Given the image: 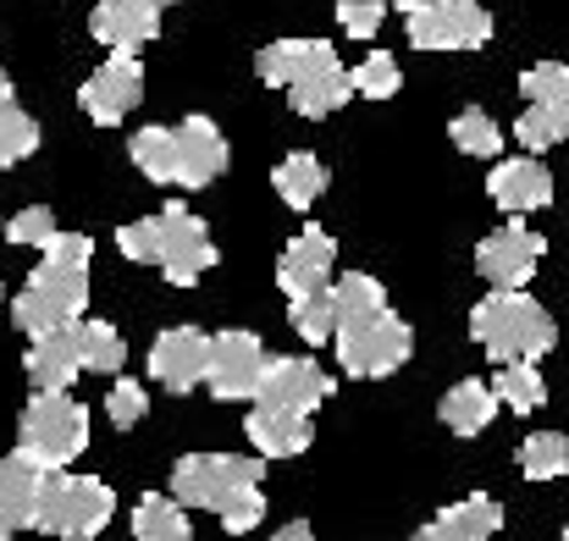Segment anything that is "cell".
I'll use <instances>...</instances> for the list:
<instances>
[{"label":"cell","instance_id":"cb8c5ba5","mask_svg":"<svg viewBox=\"0 0 569 541\" xmlns=\"http://www.w3.org/2000/svg\"><path fill=\"white\" fill-rule=\"evenodd\" d=\"M437 414H442V425H448L453 437H481V431L492 425V414H498V392L470 375V381H459V387L442 392Z\"/></svg>","mask_w":569,"mask_h":541},{"label":"cell","instance_id":"f35d334b","mask_svg":"<svg viewBox=\"0 0 569 541\" xmlns=\"http://www.w3.org/2000/svg\"><path fill=\"white\" fill-rule=\"evenodd\" d=\"M387 17V0H338V28L343 39H371Z\"/></svg>","mask_w":569,"mask_h":541},{"label":"cell","instance_id":"83f0119b","mask_svg":"<svg viewBox=\"0 0 569 541\" xmlns=\"http://www.w3.org/2000/svg\"><path fill=\"white\" fill-rule=\"evenodd\" d=\"M487 387L498 392V409H515V414H537L548 403V381L537 364H498V375Z\"/></svg>","mask_w":569,"mask_h":541},{"label":"cell","instance_id":"f546056e","mask_svg":"<svg viewBox=\"0 0 569 541\" xmlns=\"http://www.w3.org/2000/svg\"><path fill=\"white\" fill-rule=\"evenodd\" d=\"M128 156H133V167L144 172L150 182H172L178 172V144H172V128H139L133 133V144H128Z\"/></svg>","mask_w":569,"mask_h":541},{"label":"cell","instance_id":"7c38bea8","mask_svg":"<svg viewBox=\"0 0 569 541\" xmlns=\"http://www.w3.org/2000/svg\"><path fill=\"white\" fill-rule=\"evenodd\" d=\"M266 343L254 332H216L210 338V364H204V381L221 403H243L260 392V370H266Z\"/></svg>","mask_w":569,"mask_h":541},{"label":"cell","instance_id":"74e56055","mask_svg":"<svg viewBox=\"0 0 569 541\" xmlns=\"http://www.w3.org/2000/svg\"><path fill=\"white\" fill-rule=\"evenodd\" d=\"M216 520H221V531H232V537L254 531V525L266 520V498H260V487H243V492H232V498L216 509Z\"/></svg>","mask_w":569,"mask_h":541},{"label":"cell","instance_id":"7bdbcfd3","mask_svg":"<svg viewBox=\"0 0 569 541\" xmlns=\"http://www.w3.org/2000/svg\"><path fill=\"white\" fill-rule=\"evenodd\" d=\"M565 541H569V525H565Z\"/></svg>","mask_w":569,"mask_h":541},{"label":"cell","instance_id":"f6af8a7d","mask_svg":"<svg viewBox=\"0 0 569 541\" xmlns=\"http://www.w3.org/2000/svg\"><path fill=\"white\" fill-rule=\"evenodd\" d=\"M0 541H11V537H0Z\"/></svg>","mask_w":569,"mask_h":541},{"label":"cell","instance_id":"4316f807","mask_svg":"<svg viewBox=\"0 0 569 541\" xmlns=\"http://www.w3.org/2000/svg\"><path fill=\"white\" fill-rule=\"evenodd\" d=\"M189 509L178 498H161V492H144L139 509H133V541H189Z\"/></svg>","mask_w":569,"mask_h":541},{"label":"cell","instance_id":"44dd1931","mask_svg":"<svg viewBox=\"0 0 569 541\" xmlns=\"http://www.w3.org/2000/svg\"><path fill=\"white\" fill-rule=\"evenodd\" d=\"M249 442L260 459H299L310 442H316V425L310 414H288V409H271V403H254L249 420H243Z\"/></svg>","mask_w":569,"mask_h":541},{"label":"cell","instance_id":"836d02e7","mask_svg":"<svg viewBox=\"0 0 569 541\" xmlns=\"http://www.w3.org/2000/svg\"><path fill=\"white\" fill-rule=\"evenodd\" d=\"M39 150V122L17 106V100H0V172L28 161Z\"/></svg>","mask_w":569,"mask_h":541},{"label":"cell","instance_id":"ac0fdd59","mask_svg":"<svg viewBox=\"0 0 569 541\" xmlns=\"http://www.w3.org/2000/svg\"><path fill=\"white\" fill-rule=\"evenodd\" d=\"M89 33L106 50H139L161 33V0H100L89 17Z\"/></svg>","mask_w":569,"mask_h":541},{"label":"cell","instance_id":"5b68a950","mask_svg":"<svg viewBox=\"0 0 569 541\" xmlns=\"http://www.w3.org/2000/svg\"><path fill=\"white\" fill-rule=\"evenodd\" d=\"M117 514V498L106 481L94 475H67V470H50L44 487H39V509H33V531L61 541H94Z\"/></svg>","mask_w":569,"mask_h":541},{"label":"cell","instance_id":"2e32d148","mask_svg":"<svg viewBox=\"0 0 569 541\" xmlns=\"http://www.w3.org/2000/svg\"><path fill=\"white\" fill-rule=\"evenodd\" d=\"M204 364H210V338L199 327H172L156 338L150 349V375L167 387V392H193L204 381Z\"/></svg>","mask_w":569,"mask_h":541},{"label":"cell","instance_id":"ab89813d","mask_svg":"<svg viewBox=\"0 0 569 541\" xmlns=\"http://www.w3.org/2000/svg\"><path fill=\"white\" fill-rule=\"evenodd\" d=\"M271 541H316V531H310L305 520H293V525H282V531H277Z\"/></svg>","mask_w":569,"mask_h":541},{"label":"cell","instance_id":"ffe728a7","mask_svg":"<svg viewBox=\"0 0 569 541\" xmlns=\"http://www.w3.org/2000/svg\"><path fill=\"white\" fill-rule=\"evenodd\" d=\"M332 61H338V50H332L327 39H277V44L260 50L254 72H260V83H271V89L288 94L299 78H310V72H321V67H332Z\"/></svg>","mask_w":569,"mask_h":541},{"label":"cell","instance_id":"e0dca14e","mask_svg":"<svg viewBox=\"0 0 569 541\" xmlns=\"http://www.w3.org/2000/svg\"><path fill=\"white\" fill-rule=\"evenodd\" d=\"M487 193H492V204L503 210V216H531V210H542L548 199H553V172L537 161V156H515V161H498L492 167V178H487Z\"/></svg>","mask_w":569,"mask_h":541},{"label":"cell","instance_id":"f1b7e54d","mask_svg":"<svg viewBox=\"0 0 569 541\" xmlns=\"http://www.w3.org/2000/svg\"><path fill=\"white\" fill-rule=\"evenodd\" d=\"M569 470V442L565 431H531L520 442V475L526 481H559Z\"/></svg>","mask_w":569,"mask_h":541},{"label":"cell","instance_id":"d6a6232c","mask_svg":"<svg viewBox=\"0 0 569 541\" xmlns=\"http://www.w3.org/2000/svg\"><path fill=\"white\" fill-rule=\"evenodd\" d=\"M288 327H293L305 343H332V327H338L332 288H321V293H305V299H288Z\"/></svg>","mask_w":569,"mask_h":541},{"label":"cell","instance_id":"8992f818","mask_svg":"<svg viewBox=\"0 0 569 541\" xmlns=\"http://www.w3.org/2000/svg\"><path fill=\"white\" fill-rule=\"evenodd\" d=\"M332 349H338L343 375L377 381V375H392V370L409 364V354H415V332H409L403 315H392V310L381 304V310L360 315V321H343V327L332 332Z\"/></svg>","mask_w":569,"mask_h":541},{"label":"cell","instance_id":"4fadbf2b","mask_svg":"<svg viewBox=\"0 0 569 541\" xmlns=\"http://www.w3.org/2000/svg\"><path fill=\"white\" fill-rule=\"evenodd\" d=\"M327 398H332V375L316 360H299V354L266 360L260 392H254V403H271V409H288V414H316Z\"/></svg>","mask_w":569,"mask_h":541},{"label":"cell","instance_id":"ba28073f","mask_svg":"<svg viewBox=\"0 0 569 541\" xmlns=\"http://www.w3.org/2000/svg\"><path fill=\"white\" fill-rule=\"evenodd\" d=\"M415 50H481L492 39V11L481 0H420L403 11Z\"/></svg>","mask_w":569,"mask_h":541},{"label":"cell","instance_id":"d4e9b609","mask_svg":"<svg viewBox=\"0 0 569 541\" xmlns=\"http://www.w3.org/2000/svg\"><path fill=\"white\" fill-rule=\"evenodd\" d=\"M349 94H355V83H349V72H343V61H332V67H321V72H310V78H299L293 89H288V106L299 111V117H332L338 106H349Z\"/></svg>","mask_w":569,"mask_h":541},{"label":"cell","instance_id":"8fae6325","mask_svg":"<svg viewBox=\"0 0 569 541\" xmlns=\"http://www.w3.org/2000/svg\"><path fill=\"white\" fill-rule=\"evenodd\" d=\"M542 254H548V238L531 232L526 221H509V227H498V232H487V238L476 243V271H481L492 288H526V282L537 277Z\"/></svg>","mask_w":569,"mask_h":541},{"label":"cell","instance_id":"e575fe53","mask_svg":"<svg viewBox=\"0 0 569 541\" xmlns=\"http://www.w3.org/2000/svg\"><path fill=\"white\" fill-rule=\"evenodd\" d=\"M349 83H355V94H366V100H392L398 89H403V72H398V61L392 56H366L355 72H349Z\"/></svg>","mask_w":569,"mask_h":541},{"label":"cell","instance_id":"ee69618b","mask_svg":"<svg viewBox=\"0 0 569 541\" xmlns=\"http://www.w3.org/2000/svg\"><path fill=\"white\" fill-rule=\"evenodd\" d=\"M161 6H172V0H161Z\"/></svg>","mask_w":569,"mask_h":541},{"label":"cell","instance_id":"5bb4252c","mask_svg":"<svg viewBox=\"0 0 569 541\" xmlns=\"http://www.w3.org/2000/svg\"><path fill=\"white\" fill-rule=\"evenodd\" d=\"M172 144H178V172H172L178 188H210V182L227 172V161H232L227 133H221L210 117L178 122V128H172Z\"/></svg>","mask_w":569,"mask_h":541},{"label":"cell","instance_id":"52a82bcc","mask_svg":"<svg viewBox=\"0 0 569 541\" xmlns=\"http://www.w3.org/2000/svg\"><path fill=\"white\" fill-rule=\"evenodd\" d=\"M520 94H526V111L515 122L520 133V150H548V144H565L569 139V67L565 61H537L520 72Z\"/></svg>","mask_w":569,"mask_h":541},{"label":"cell","instance_id":"b9f144b4","mask_svg":"<svg viewBox=\"0 0 569 541\" xmlns=\"http://www.w3.org/2000/svg\"><path fill=\"white\" fill-rule=\"evenodd\" d=\"M387 6H398V11H409V6H420V0H387Z\"/></svg>","mask_w":569,"mask_h":541},{"label":"cell","instance_id":"277c9868","mask_svg":"<svg viewBox=\"0 0 569 541\" xmlns=\"http://www.w3.org/2000/svg\"><path fill=\"white\" fill-rule=\"evenodd\" d=\"M89 448V409L67 392H33L17 420V453L39 470H67Z\"/></svg>","mask_w":569,"mask_h":541},{"label":"cell","instance_id":"9c48e42d","mask_svg":"<svg viewBox=\"0 0 569 541\" xmlns=\"http://www.w3.org/2000/svg\"><path fill=\"white\" fill-rule=\"evenodd\" d=\"M260 475H266V459L189 453V459H178V470H172V498H178L183 509H210V514H216L232 492L260 487Z\"/></svg>","mask_w":569,"mask_h":541},{"label":"cell","instance_id":"603a6c76","mask_svg":"<svg viewBox=\"0 0 569 541\" xmlns=\"http://www.w3.org/2000/svg\"><path fill=\"white\" fill-rule=\"evenodd\" d=\"M498 531H503V509L487 492H476L465 503H448L431 525H420L409 541H492Z\"/></svg>","mask_w":569,"mask_h":541},{"label":"cell","instance_id":"d6986e66","mask_svg":"<svg viewBox=\"0 0 569 541\" xmlns=\"http://www.w3.org/2000/svg\"><path fill=\"white\" fill-rule=\"evenodd\" d=\"M28 381L33 392H67L83 370V349H78V321L72 327H56V332H39L28 343Z\"/></svg>","mask_w":569,"mask_h":541},{"label":"cell","instance_id":"7402d4cb","mask_svg":"<svg viewBox=\"0 0 569 541\" xmlns=\"http://www.w3.org/2000/svg\"><path fill=\"white\" fill-rule=\"evenodd\" d=\"M50 470H39L33 459L11 453L0 459V537H17L33 525V509H39V487H44Z\"/></svg>","mask_w":569,"mask_h":541},{"label":"cell","instance_id":"d590c367","mask_svg":"<svg viewBox=\"0 0 569 541\" xmlns=\"http://www.w3.org/2000/svg\"><path fill=\"white\" fill-rule=\"evenodd\" d=\"M106 414H111V425H117V431H133V425L150 414L144 387H139V381H128V375H117V381H111V392H106Z\"/></svg>","mask_w":569,"mask_h":541},{"label":"cell","instance_id":"1f68e13d","mask_svg":"<svg viewBox=\"0 0 569 541\" xmlns=\"http://www.w3.org/2000/svg\"><path fill=\"white\" fill-rule=\"evenodd\" d=\"M78 349H83V370H100V375H117L128 360L122 332L106 321H78Z\"/></svg>","mask_w":569,"mask_h":541},{"label":"cell","instance_id":"6da1fadb","mask_svg":"<svg viewBox=\"0 0 569 541\" xmlns=\"http://www.w3.org/2000/svg\"><path fill=\"white\" fill-rule=\"evenodd\" d=\"M89 260H94V243H89L83 232H56V238L44 243V260L33 266L28 288L11 299V321H17L28 338L83 321V304H89Z\"/></svg>","mask_w":569,"mask_h":541},{"label":"cell","instance_id":"8d00e7d4","mask_svg":"<svg viewBox=\"0 0 569 541\" xmlns=\"http://www.w3.org/2000/svg\"><path fill=\"white\" fill-rule=\"evenodd\" d=\"M0 232H6L11 243H22V249H44V243L56 238V216H50L44 204H28V210H17Z\"/></svg>","mask_w":569,"mask_h":541},{"label":"cell","instance_id":"9a60e30c","mask_svg":"<svg viewBox=\"0 0 569 541\" xmlns=\"http://www.w3.org/2000/svg\"><path fill=\"white\" fill-rule=\"evenodd\" d=\"M332 266H338V243H332L321 227H305V232L282 249V260H277V288H282L288 299L321 293V288H332Z\"/></svg>","mask_w":569,"mask_h":541},{"label":"cell","instance_id":"4dcf8cb0","mask_svg":"<svg viewBox=\"0 0 569 541\" xmlns=\"http://www.w3.org/2000/svg\"><path fill=\"white\" fill-rule=\"evenodd\" d=\"M448 139H453V150H465V156H476V161H492V156L503 150V128H498L487 111H476V106L448 122Z\"/></svg>","mask_w":569,"mask_h":541},{"label":"cell","instance_id":"3957f363","mask_svg":"<svg viewBox=\"0 0 569 541\" xmlns=\"http://www.w3.org/2000/svg\"><path fill=\"white\" fill-rule=\"evenodd\" d=\"M470 338L487 349V360L537 364L542 354H553L559 327H553V315H548L526 288H492V293L470 310Z\"/></svg>","mask_w":569,"mask_h":541},{"label":"cell","instance_id":"7a4b0ae2","mask_svg":"<svg viewBox=\"0 0 569 541\" xmlns=\"http://www.w3.org/2000/svg\"><path fill=\"white\" fill-rule=\"evenodd\" d=\"M117 249L133 260V266H156L167 271L172 288H193L210 266H216V243L204 232V221L193 216L189 204H167L144 221H128L117 232Z\"/></svg>","mask_w":569,"mask_h":541},{"label":"cell","instance_id":"484cf974","mask_svg":"<svg viewBox=\"0 0 569 541\" xmlns=\"http://www.w3.org/2000/svg\"><path fill=\"white\" fill-rule=\"evenodd\" d=\"M271 188H277V199H282L288 210H310V204L327 193V167H321L316 156L293 150V156H282V161L271 167Z\"/></svg>","mask_w":569,"mask_h":541},{"label":"cell","instance_id":"30bf717a","mask_svg":"<svg viewBox=\"0 0 569 541\" xmlns=\"http://www.w3.org/2000/svg\"><path fill=\"white\" fill-rule=\"evenodd\" d=\"M139 100H144V61H139V50H111V56L83 78V89H78V106H83L89 122H100V128H117Z\"/></svg>","mask_w":569,"mask_h":541},{"label":"cell","instance_id":"60d3db41","mask_svg":"<svg viewBox=\"0 0 569 541\" xmlns=\"http://www.w3.org/2000/svg\"><path fill=\"white\" fill-rule=\"evenodd\" d=\"M0 100H11V78L6 72H0Z\"/></svg>","mask_w":569,"mask_h":541}]
</instances>
